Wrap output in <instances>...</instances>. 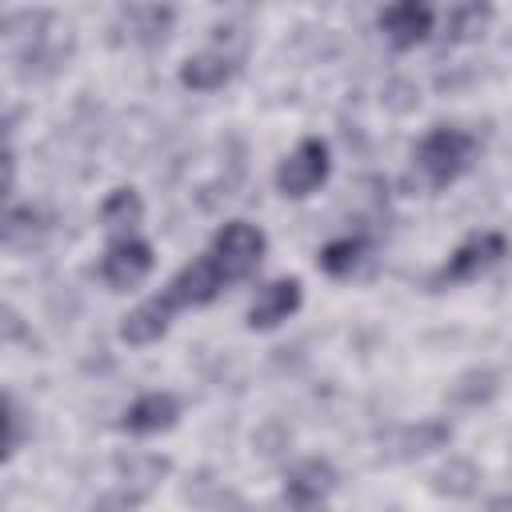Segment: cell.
Here are the masks:
<instances>
[{
	"label": "cell",
	"mask_w": 512,
	"mask_h": 512,
	"mask_svg": "<svg viewBox=\"0 0 512 512\" xmlns=\"http://www.w3.org/2000/svg\"><path fill=\"white\" fill-rule=\"evenodd\" d=\"M472 156H476V140L460 128H432L416 144V168L428 176L432 188L460 180L472 168Z\"/></svg>",
	"instance_id": "cell-1"
},
{
	"label": "cell",
	"mask_w": 512,
	"mask_h": 512,
	"mask_svg": "<svg viewBox=\"0 0 512 512\" xmlns=\"http://www.w3.org/2000/svg\"><path fill=\"white\" fill-rule=\"evenodd\" d=\"M328 168H332V160H328V144L324 140H316V136H308V140H300L284 160H280V168H276V188L284 192V196H312L324 180H328Z\"/></svg>",
	"instance_id": "cell-2"
},
{
	"label": "cell",
	"mask_w": 512,
	"mask_h": 512,
	"mask_svg": "<svg viewBox=\"0 0 512 512\" xmlns=\"http://www.w3.org/2000/svg\"><path fill=\"white\" fill-rule=\"evenodd\" d=\"M212 256H216V264H220V272H224L228 284L232 280H244L260 264V256H264V232L256 224L228 220L216 232V240H212Z\"/></svg>",
	"instance_id": "cell-3"
},
{
	"label": "cell",
	"mask_w": 512,
	"mask_h": 512,
	"mask_svg": "<svg viewBox=\"0 0 512 512\" xmlns=\"http://www.w3.org/2000/svg\"><path fill=\"white\" fill-rule=\"evenodd\" d=\"M152 264H156V256H152V244L148 240H140V236H116L104 248L100 276H104V284H112V288L124 292V288H136L152 272Z\"/></svg>",
	"instance_id": "cell-4"
},
{
	"label": "cell",
	"mask_w": 512,
	"mask_h": 512,
	"mask_svg": "<svg viewBox=\"0 0 512 512\" xmlns=\"http://www.w3.org/2000/svg\"><path fill=\"white\" fill-rule=\"evenodd\" d=\"M504 236L500 232H476V236H468L452 256H448V264L436 272V280L432 284H460V280H472V276H480L484 268H492L500 256H504Z\"/></svg>",
	"instance_id": "cell-5"
},
{
	"label": "cell",
	"mask_w": 512,
	"mask_h": 512,
	"mask_svg": "<svg viewBox=\"0 0 512 512\" xmlns=\"http://www.w3.org/2000/svg\"><path fill=\"white\" fill-rule=\"evenodd\" d=\"M224 284H228V280H224L216 256L204 252V256H196L192 264L180 268V276L168 284V292H172V300H176L180 308H200V304H212Z\"/></svg>",
	"instance_id": "cell-6"
},
{
	"label": "cell",
	"mask_w": 512,
	"mask_h": 512,
	"mask_svg": "<svg viewBox=\"0 0 512 512\" xmlns=\"http://www.w3.org/2000/svg\"><path fill=\"white\" fill-rule=\"evenodd\" d=\"M380 28H384L392 48H400V52L416 48L432 32V4L428 0H392L380 12Z\"/></svg>",
	"instance_id": "cell-7"
},
{
	"label": "cell",
	"mask_w": 512,
	"mask_h": 512,
	"mask_svg": "<svg viewBox=\"0 0 512 512\" xmlns=\"http://www.w3.org/2000/svg\"><path fill=\"white\" fill-rule=\"evenodd\" d=\"M176 308H180V304L172 300L168 288H164L160 296H148L144 304H136V308L124 316V324H120V340H124V344H152V340H160V336L168 332Z\"/></svg>",
	"instance_id": "cell-8"
},
{
	"label": "cell",
	"mask_w": 512,
	"mask_h": 512,
	"mask_svg": "<svg viewBox=\"0 0 512 512\" xmlns=\"http://www.w3.org/2000/svg\"><path fill=\"white\" fill-rule=\"evenodd\" d=\"M300 308V280L296 276H280L272 284H264L248 308V328H276L284 324L292 312Z\"/></svg>",
	"instance_id": "cell-9"
},
{
	"label": "cell",
	"mask_w": 512,
	"mask_h": 512,
	"mask_svg": "<svg viewBox=\"0 0 512 512\" xmlns=\"http://www.w3.org/2000/svg\"><path fill=\"white\" fill-rule=\"evenodd\" d=\"M336 488V468L328 460H304L288 472L284 480V500L296 504V508H312L320 500H328Z\"/></svg>",
	"instance_id": "cell-10"
},
{
	"label": "cell",
	"mask_w": 512,
	"mask_h": 512,
	"mask_svg": "<svg viewBox=\"0 0 512 512\" xmlns=\"http://www.w3.org/2000/svg\"><path fill=\"white\" fill-rule=\"evenodd\" d=\"M180 420V400L172 392H144L140 400L128 404L124 412V432H136V436H152V432H164Z\"/></svg>",
	"instance_id": "cell-11"
},
{
	"label": "cell",
	"mask_w": 512,
	"mask_h": 512,
	"mask_svg": "<svg viewBox=\"0 0 512 512\" xmlns=\"http://www.w3.org/2000/svg\"><path fill=\"white\" fill-rule=\"evenodd\" d=\"M140 216H144V204H140V196L132 192V188H116V192H108V200L100 204V224H104V232L116 240V236H132V228L140 224Z\"/></svg>",
	"instance_id": "cell-12"
},
{
	"label": "cell",
	"mask_w": 512,
	"mask_h": 512,
	"mask_svg": "<svg viewBox=\"0 0 512 512\" xmlns=\"http://www.w3.org/2000/svg\"><path fill=\"white\" fill-rule=\"evenodd\" d=\"M232 76V60L228 56H216V52H204V56H188L184 68H180V80L196 92H212L220 88L224 80Z\"/></svg>",
	"instance_id": "cell-13"
},
{
	"label": "cell",
	"mask_w": 512,
	"mask_h": 512,
	"mask_svg": "<svg viewBox=\"0 0 512 512\" xmlns=\"http://www.w3.org/2000/svg\"><path fill=\"white\" fill-rule=\"evenodd\" d=\"M360 260H364V240H356V236L332 240V244H324V252H320V268H324L328 276H352V272L360 268Z\"/></svg>",
	"instance_id": "cell-14"
},
{
	"label": "cell",
	"mask_w": 512,
	"mask_h": 512,
	"mask_svg": "<svg viewBox=\"0 0 512 512\" xmlns=\"http://www.w3.org/2000/svg\"><path fill=\"white\" fill-rule=\"evenodd\" d=\"M448 424H436V420H424V424H416V428H408L404 432V456H420V452H432V448H440V444H448Z\"/></svg>",
	"instance_id": "cell-15"
},
{
	"label": "cell",
	"mask_w": 512,
	"mask_h": 512,
	"mask_svg": "<svg viewBox=\"0 0 512 512\" xmlns=\"http://www.w3.org/2000/svg\"><path fill=\"white\" fill-rule=\"evenodd\" d=\"M484 24H488V4L468 0V4L456 8V24H452V28H456V40H472V36H480Z\"/></svg>",
	"instance_id": "cell-16"
},
{
	"label": "cell",
	"mask_w": 512,
	"mask_h": 512,
	"mask_svg": "<svg viewBox=\"0 0 512 512\" xmlns=\"http://www.w3.org/2000/svg\"><path fill=\"white\" fill-rule=\"evenodd\" d=\"M4 412H8V456H12L16 444H20V412H16L12 400H4Z\"/></svg>",
	"instance_id": "cell-17"
}]
</instances>
